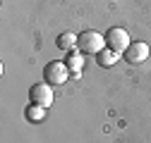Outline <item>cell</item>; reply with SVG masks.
Instances as JSON below:
<instances>
[{
    "label": "cell",
    "instance_id": "obj_7",
    "mask_svg": "<svg viewBox=\"0 0 151 143\" xmlns=\"http://www.w3.org/2000/svg\"><path fill=\"white\" fill-rule=\"evenodd\" d=\"M77 43H79V36H74L72 31H65L58 36V41H55V45H58L60 50L65 52H72V50H77Z\"/></svg>",
    "mask_w": 151,
    "mask_h": 143
},
{
    "label": "cell",
    "instance_id": "obj_2",
    "mask_svg": "<svg viewBox=\"0 0 151 143\" xmlns=\"http://www.w3.org/2000/svg\"><path fill=\"white\" fill-rule=\"evenodd\" d=\"M70 67L65 64V62H60V60H53V62H48L46 64V69H43V79H46V84H50V86H63L67 79H70Z\"/></svg>",
    "mask_w": 151,
    "mask_h": 143
},
{
    "label": "cell",
    "instance_id": "obj_1",
    "mask_svg": "<svg viewBox=\"0 0 151 143\" xmlns=\"http://www.w3.org/2000/svg\"><path fill=\"white\" fill-rule=\"evenodd\" d=\"M106 48V36L103 33H99V31H84V33H79V43H77V50L82 52H93V55H99V52Z\"/></svg>",
    "mask_w": 151,
    "mask_h": 143
},
{
    "label": "cell",
    "instance_id": "obj_5",
    "mask_svg": "<svg viewBox=\"0 0 151 143\" xmlns=\"http://www.w3.org/2000/svg\"><path fill=\"white\" fill-rule=\"evenodd\" d=\"M29 98L34 105H43V107L53 105V86L50 84H34L29 88Z\"/></svg>",
    "mask_w": 151,
    "mask_h": 143
},
{
    "label": "cell",
    "instance_id": "obj_9",
    "mask_svg": "<svg viewBox=\"0 0 151 143\" xmlns=\"http://www.w3.org/2000/svg\"><path fill=\"white\" fill-rule=\"evenodd\" d=\"M24 117H27V122H34V124H39V122H43L46 119V107L43 105H29L27 110H24Z\"/></svg>",
    "mask_w": 151,
    "mask_h": 143
},
{
    "label": "cell",
    "instance_id": "obj_4",
    "mask_svg": "<svg viewBox=\"0 0 151 143\" xmlns=\"http://www.w3.org/2000/svg\"><path fill=\"white\" fill-rule=\"evenodd\" d=\"M149 43H144V41H132L129 43V48L122 52V57L129 62V64H142V62H146L149 60Z\"/></svg>",
    "mask_w": 151,
    "mask_h": 143
},
{
    "label": "cell",
    "instance_id": "obj_3",
    "mask_svg": "<svg viewBox=\"0 0 151 143\" xmlns=\"http://www.w3.org/2000/svg\"><path fill=\"white\" fill-rule=\"evenodd\" d=\"M129 33L125 31V29H120V26H115V29H110L108 33H106V48H110L113 52H125L127 48H129Z\"/></svg>",
    "mask_w": 151,
    "mask_h": 143
},
{
    "label": "cell",
    "instance_id": "obj_8",
    "mask_svg": "<svg viewBox=\"0 0 151 143\" xmlns=\"http://www.w3.org/2000/svg\"><path fill=\"white\" fill-rule=\"evenodd\" d=\"M118 60H120V52H113L110 48H103L99 55H96V62H99V67H103V69L115 67V64H118Z\"/></svg>",
    "mask_w": 151,
    "mask_h": 143
},
{
    "label": "cell",
    "instance_id": "obj_6",
    "mask_svg": "<svg viewBox=\"0 0 151 143\" xmlns=\"http://www.w3.org/2000/svg\"><path fill=\"white\" fill-rule=\"evenodd\" d=\"M65 64L70 67L72 76H74V79H79V76H82V67H84V55H82L79 50H72V52H67Z\"/></svg>",
    "mask_w": 151,
    "mask_h": 143
}]
</instances>
